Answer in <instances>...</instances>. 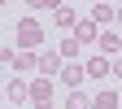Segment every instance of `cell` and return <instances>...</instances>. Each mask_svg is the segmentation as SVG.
<instances>
[{"mask_svg":"<svg viewBox=\"0 0 122 109\" xmlns=\"http://www.w3.org/2000/svg\"><path fill=\"white\" fill-rule=\"evenodd\" d=\"M39 44H44V26L35 18H22L13 31V52H39Z\"/></svg>","mask_w":122,"mask_h":109,"instance_id":"obj_1","label":"cell"},{"mask_svg":"<svg viewBox=\"0 0 122 109\" xmlns=\"http://www.w3.org/2000/svg\"><path fill=\"white\" fill-rule=\"evenodd\" d=\"M26 100L35 105V109H52V105H57V83H52V79H39V74H35V79L26 83Z\"/></svg>","mask_w":122,"mask_h":109,"instance_id":"obj_2","label":"cell"},{"mask_svg":"<svg viewBox=\"0 0 122 109\" xmlns=\"http://www.w3.org/2000/svg\"><path fill=\"white\" fill-rule=\"evenodd\" d=\"M83 74H87V79H96V83H105V79L113 74V61L96 52V57H87V61H83Z\"/></svg>","mask_w":122,"mask_h":109,"instance_id":"obj_3","label":"cell"},{"mask_svg":"<svg viewBox=\"0 0 122 109\" xmlns=\"http://www.w3.org/2000/svg\"><path fill=\"white\" fill-rule=\"evenodd\" d=\"M61 66H66V61L57 57V48H48V52H39V70H35V74H39V79H52V83H57V79H61Z\"/></svg>","mask_w":122,"mask_h":109,"instance_id":"obj_4","label":"cell"},{"mask_svg":"<svg viewBox=\"0 0 122 109\" xmlns=\"http://www.w3.org/2000/svg\"><path fill=\"white\" fill-rule=\"evenodd\" d=\"M96 48H100V57H122V35L118 31H100V39H96Z\"/></svg>","mask_w":122,"mask_h":109,"instance_id":"obj_5","label":"cell"},{"mask_svg":"<svg viewBox=\"0 0 122 109\" xmlns=\"http://www.w3.org/2000/svg\"><path fill=\"white\" fill-rule=\"evenodd\" d=\"M52 22H57V31H70V35H74V26H79L74 5H57V9H52Z\"/></svg>","mask_w":122,"mask_h":109,"instance_id":"obj_6","label":"cell"},{"mask_svg":"<svg viewBox=\"0 0 122 109\" xmlns=\"http://www.w3.org/2000/svg\"><path fill=\"white\" fill-rule=\"evenodd\" d=\"M74 39H79V44H96V39H100L96 22H92V18H79V26H74Z\"/></svg>","mask_w":122,"mask_h":109,"instance_id":"obj_7","label":"cell"},{"mask_svg":"<svg viewBox=\"0 0 122 109\" xmlns=\"http://www.w3.org/2000/svg\"><path fill=\"white\" fill-rule=\"evenodd\" d=\"M9 70H18V74L39 70V52H13V66H9Z\"/></svg>","mask_w":122,"mask_h":109,"instance_id":"obj_8","label":"cell"},{"mask_svg":"<svg viewBox=\"0 0 122 109\" xmlns=\"http://www.w3.org/2000/svg\"><path fill=\"white\" fill-rule=\"evenodd\" d=\"M83 79H87L83 66H61V83H66L70 92H79V87H83Z\"/></svg>","mask_w":122,"mask_h":109,"instance_id":"obj_9","label":"cell"},{"mask_svg":"<svg viewBox=\"0 0 122 109\" xmlns=\"http://www.w3.org/2000/svg\"><path fill=\"white\" fill-rule=\"evenodd\" d=\"M118 105H122V96L109 92V87H100L96 96H92V109H118Z\"/></svg>","mask_w":122,"mask_h":109,"instance_id":"obj_10","label":"cell"},{"mask_svg":"<svg viewBox=\"0 0 122 109\" xmlns=\"http://www.w3.org/2000/svg\"><path fill=\"white\" fill-rule=\"evenodd\" d=\"M5 100L18 109V105H26V79H13L9 87H5Z\"/></svg>","mask_w":122,"mask_h":109,"instance_id":"obj_11","label":"cell"},{"mask_svg":"<svg viewBox=\"0 0 122 109\" xmlns=\"http://www.w3.org/2000/svg\"><path fill=\"white\" fill-rule=\"evenodd\" d=\"M113 18H118V5H105V0L92 5V22H96V26H100V22H113Z\"/></svg>","mask_w":122,"mask_h":109,"instance_id":"obj_12","label":"cell"},{"mask_svg":"<svg viewBox=\"0 0 122 109\" xmlns=\"http://www.w3.org/2000/svg\"><path fill=\"white\" fill-rule=\"evenodd\" d=\"M79 48H83V44L74 39V35H61V48H57V57H61V61H70V57H79Z\"/></svg>","mask_w":122,"mask_h":109,"instance_id":"obj_13","label":"cell"},{"mask_svg":"<svg viewBox=\"0 0 122 109\" xmlns=\"http://www.w3.org/2000/svg\"><path fill=\"white\" fill-rule=\"evenodd\" d=\"M66 109H92V96H87L83 87H79V92H70V96H66Z\"/></svg>","mask_w":122,"mask_h":109,"instance_id":"obj_14","label":"cell"},{"mask_svg":"<svg viewBox=\"0 0 122 109\" xmlns=\"http://www.w3.org/2000/svg\"><path fill=\"white\" fill-rule=\"evenodd\" d=\"M0 66H13V48H0Z\"/></svg>","mask_w":122,"mask_h":109,"instance_id":"obj_15","label":"cell"},{"mask_svg":"<svg viewBox=\"0 0 122 109\" xmlns=\"http://www.w3.org/2000/svg\"><path fill=\"white\" fill-rule=\"evenodd\" d=\"M113 74H118V79H122V57H113Z\"/></svg>","mask_w":122,"mask_h":109,"instance_id":"obj_16","label":"cell"},{"mask_svg":"<svg viewBox=\"0 0 122 109\" xmlns=\"http://www.w3.org/2000/svg\"><path fill=\"white\" fill-rule=\"evenodd\" d=\"M118 22H122V5H118ZM118 35H122V31H118Z\"/></svg>","mask_w":122,"mask_h":109,"instance_id":"obj_17","label":"cell"},{"mask_svg":"<svg viewBox=\"0 0 122 109\" xmlns=\"http://www.w3.org/2000/svg\"><path fill=\"white\" fill-rule=\"evenodd\" d=\"M0 105H5V92H0Z\"/></svg>","mask_w":122,"mask_h":109,"instance_id":"obj_18","label":"cell"},{"mask_svg":"<svg viewBox=\"0 0 122 109\" xmlns=\"http://www.w3.org/2000/svg\"><path fill=\"white\" fill-rule=\"evenodd\" d=\"M18 109H26V105H18Z\"/></svg>","mask_w":122,"mask_h":109,"instance_id":"obj_19","label":"cell"}]
</instances>
